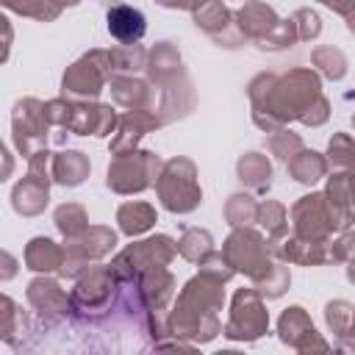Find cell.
Segmentation results:
<instances>
[{"instance_id":"6da1fadb","label":"cell","mask_w":355,"mask_h":355,"mask_svg":"<svg viewBox=\"0 0 355 355\" xmlns=\"http://www.w3.org/2000/svg\"><path fill=\"white\" fill-rule=\"evenodd\" d=\"M105 22H108V33L122 44L139 42L147 31V17L133 6H114L108 11Z\"/></svg>"}]
</instances>
